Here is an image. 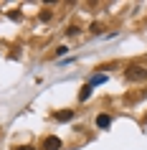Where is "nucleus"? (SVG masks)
Segmentation results:
<instances>
[{
	"label": "nucleus",
	"mask_w": 147,
	"mask_h": 150,
	"mask_svg": "<svg viewBox=\"0 0 147 150\" xmlns=\"http://www.w3.org/2000/svg\"><path fill=\"white\" fill-rule=\"evenodd\" d=\"M124 76H127V81H145L147 79V69H145V66H137V64H132V66H127Z\"/></svg>",
	"instance_id": "nucleus-1"
},
{
	"label": "nucleus",
	"mask_w": 147,
	"mask_h": 150,
	"mask_svg": "<svg viewBox=\"0 0 147 150\" xmlns=\"http://www.w3.org/2000/svg\"><path fill=\"white\" fill-rule=\"evenodd\" d=\"M61 145L63 142L56 137V135H48L46 140H43V150H61Z\"/></svg>",
	"instance_id": "nucleus-2"
},
{
	"label": "nucleus",
	"mask_w": 147,
	"mask_h": 150,
	"mask_svg": "<svg viewBox=\"0 0 147 150\" xmlns=\"http://www.w3.org/2000/svg\"><path fill=\"white\" fill-rule=\"evenodd\" d=\"M109 125H112V117L101 112L99 117H96V127H99V130H109Z\"/></svg>",
	"instance_id": "nucleus-3"
},
{
	"label": "nucleus",
	"mask_w": 147,
	"mask_h": 150,
	"mask_svg": "<svg viewBox=\"0 0 147 150\" xmlns=\"http://www.w3.org/2000/svg\"><path fill=\"white\" fill-rule=\"evenodd\" d=\"M53 117L58 120V122H69V120H74V112L71 110H61V112H56Z\"/></svg>",
	"instance_id": "nucleus-4"
},
{
	"label": "nucleus",
	"mask_w": 147,
	"mask_h": 150,
	"mask_svg": "<svg viewBox=\"0 0 147 150\" xmlns=\"http://www.w3.org/2000/svg\"><path fill=\"white\" fill-rule=\"evenodd\" d=\"M89 97H91V84H84L81 92H79V102H86Z\"/></svg>",
	"instance_id": "nucleus-5"
},
{
	"label": "nucleus",
	"mask_w": 147,
	"mask_h": 150,
	"mask_svg": "<svg viewBox=\"0 0 147 150\" xmlns=\"http://www.w3.org/2000/svg\"><path fill=\"white\" fill-rule=\"evenodd\" d=\"M81 33V28L79 25H69V31H66V36H79Z\"/></svg>",
	"instance_id": "nucleus-6"
},
{
	"label": "nucleus",
	"mask_w": 147,
	"mask_h": 150,
	"mask_svg": "<svg viewBox=\"0 0 147 150\" xmlns=\"http://www.w3.org/2000/svg\"><path fill=\"white\" fill-rule=\"evenodd\" d=\"M101 81H107V76H104V74H96V76L91 79V87L94 84H101Z\"/></svg>",
	"instance_id": "nucleus-7"
},
{
	"label": "nucleus",
	"mask_w": 147,
	"mask_h": 150,
	"mask_svg": "<svg viewBox=\"0 0 147 150\" xmlns=\"http://www.w3.org/2000/svg\"><path fill=\"white\" fill-rule=\"evenodd\" d=\"M66 51H69V48H66V46H58V48H56V56L61 59V56H66Z\"/></svg>",
	"instance_id": "nucleus-8"
},
{
	"label": "nucleus",
	"mask_w": 147,
	"mask_h": 150,
	"mask_svg": "<svg viewBox=\"0 0 147 150\" xmlns=\"http://www.w3.org/2000/svg\"><path fill=\"white\" fill-rule=\"evenodd\" d=\"M15 150H36V148H33V145H18Z\"/></svg>",
	"instance_id": "nucleus-9"
}]
</instances>
